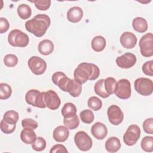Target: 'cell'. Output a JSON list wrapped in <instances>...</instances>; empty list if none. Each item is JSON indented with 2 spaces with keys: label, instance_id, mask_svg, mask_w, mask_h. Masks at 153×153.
<instances>
[{
  "label": "cell",
  "instance_id": "6da1fadb",
  "mask_svg": "<svg viewBox=\"0 0 153 153\" xmlns=\"http://www.w3.org/2000/svg\"><path fill=\"white\" fill-rule=\"evenodd\" d=\"M99 75L100 69L97 65L86 62L79 64L74 72V80L81 84H84L88 80H95Z\"/></svg>",
  "mask_w": 153,
  "mask_h": 153
},
{
  "label": "cell",
  "instance_id": "7a4b0ae2",
  "mask_svg": "<svg viewBox=\"0 0 153 153\" xmlns=\"http://www.w3.org/2000/svg\"><path fill=\"white\" fill-rule=\"evenodd\" d=\"M51 23L50 18L45 14H39L25 23L27 31L36 37L42 36L46 32Z\"/></svg>",
  "mask_w": 153,
  "mask_h": 153
},
{
  "label": "cell",
  "instance_id": "3957f363",
  "mask_svg": "<svg viewBox=\"0 0 153 153\" xmlns=\"http://www.w3.org/2000/svg\"><path fill=\"white\" fill-rule=\"evenodd\" d=\"M8 42L13 47H25L29 42L28 35L19 29L11 30L8 35Z\"/></svg>",
  "mask_w": 153,
  "mask_h": 153
},
{
  "label": "cell",
  "instance_id": "277c9868",
  "mask_svg": "<svg viewBox=\"0 0 153 153\" xmlns=\"http://www.w3.org/2000/svg\"><path fill=\"white\" fill-rule=\"evenodd\" d=\"M135 90L142 96H148L152 93L153 83L151 79L147 78H139L134 83Z\"/></svg>",
  "mask_w": 153,
  "mask_h": 153
},
{
  "label": "cell",
  "instance_id": "5b68a950",
  "mask_svg": "<svg viewBox=\"0 0 153 153\" xmlns=\"http://www.w3.org/2000/svg\"><path fill=\"white\" fill-rule=\"evenodd\" d=\"M141 54L145 57H150L153 55V35L149 32L142 36L139 42Z\"/></svg>",
  "mask_w": 153,
  "mask_h": 153
},
{
  "label": "cell",
  "instance_id": "8992f818",
  "mask_svg": "<svg viewBox=\"0 0 153 153\" xmlns=\"http://www.w3.org/2000/svg\"><path fill=\"white\" fill-rule=\"evenodd\" d=\"M74 142L77 148L82 151H89L93 145L90 136L84 131H78L74 136Z\"/></svg>",
  "mask_w": 153,
  "mask_h": 153
},
{
  "label": "cell",
  "instance_id": "52a82bcc",
  "mask_svg": "<svg viewBox=\"0 0 153 153\" xmlns=\"http://www.w3.org/2000/svg\"><path fill=\"white\" fill-rule=\"evenodd\" d=\"M114 93L121 99H127L131 96V84L127 79H121L117 82Z\"/></svg>",
  "mask_w": 153,
  "mask_h": 153
},
{
  "label": "cell",
  "instance_id": "ba28073f",
  "mask_svg": "<svg viewBox=\"0 0 153 153\" xmlns=\"http://www.w3.org/2000/svg\"><path fill=\"white\" fill-rule=\"evenodd\" d=\"M140 136V129L136 124L130 125L123 136V141L128 146L134 145Z\"/></svg>",
  "mask_w": 153,
  "mask_h": 153
},
{
  "label": "cell",
  "instance_id": "9c48e42d",
  "mask_svg": "<svg viewBox=\"0 0 153 153\" xmlns=\"http://www.w3.org/2000/svg\"><path fill=\"white\" fill-rule=\"evenodd\" d=\"M27 65L32 72L36 75L43 74L47 69L45 61L38 56L31 57L28 60Z\"/></svg>",
  "mask_w": 153,
  "mask_h": 153
},
{
  "label": "cell",
  "instance_id": "30bf717a",
  "mask_svg": "<svg viewBox=\"0 0 153 153\" xmlns=\"http://www.w3.org/2000/svg\"><path fill=\"white\" fill-rule=\"evenodd\" d=\"M109 121L114 126H118L124 119V114L121 108L115 105H111L107 110Z\"/></svg>",
  "mask_w": 153,
  "mask_h": 153
},
{
  "label": "cell",
  "instance_id": "8fae6325",
  "mask_svg": "<svg viewBox=\"0 0 153 153\" xmlns=\"http://www.w3.org/2000/svg\"><path fill=\"white\" fill-rule=\"evenodd\" d=\"M136 56L131 53H126L116 59L117 66L122 69H129L136 63Z\"/></svg>",
  "mask_w": 153,
  "mask_h": 153
},
{
  "label": "cell",
  "instance_id": "7c38bea8",
  "mask_svg": "<svg viewBox=\"0 0 153 153\" xmlns=\"http://www.w3.org/2000/svg\"><path fill=\"white\" fill-rule=\"evenodd\" d=\"M44 100L47 107L51 110H56L60 105L61 101L58 94L52 90L45 92Z\"/></svg>",
  "mask_w": 153,
  "mask_h": 153
},
{
  "label": "cell",
  "instance_id": "4fadbf2b",
  "mask_svg": "<svg viewBox=\"0 0 153 153\" xmlns=\"http://www.w3.org/2000/svg\"><path fill=\"white\" fill-rule=\"evenodd\" d=\"M136 35L130 32H125L120 36V43L122 46L127 49L134 48L137 43Z\"/></svg>",
  "mask_w": 153,
  "mask_h": 153
},
{
  "label": "cell",
  "instance_id": "5bb4252c",
  "mask_svg": "<svg viewBox=\"0 0 153 153\" xmlns=\"http://www.w3.org/2000/svg\"><path fill=\"white\" fill-rule=\"evenodd\" d=\"M91 133L96 139L98 140H103L107 136L108 129L103 123L97 122L92 126Z\"/></svg>",
  "mask_w": 153,
  "mask_h": 153
},
{
  "label": "cell",
  "instance_id": "9a60e30c",
  "mask_svg": "<svg viewBox=\"0 0 153 153\" xmlns=\"http://www.w3.org/2000/svg\"><path fill=\"white\" fill-rule=\"evenodd\" d=\"M51 79L55 85H57L62 91L65 92L66 87L70 78L67 77L65 73L60 71L56 72L52 75Z\"/></svg>",
  "mask_w": 153,
  "mask_h": 153
},
{
  "label": "cell",
  "instance_id": "2e32d148",
  "mask_svg": "<svg viewBox=\"0 0 153 153\" xmlns=\"http://www.w3.org/2000/svg\"><path fill=\"white\" fill-rule=\"evenodd\" d=\"M53 135V139L56 142H63L68 139L69 136V131L66 126H59L55 128Z\"/></svg>",
  "mask_w": 153,
  "mask_h": 153
},
{
  "label": "cell",
  "instance_id": "e0dca14e",
  "mask_svg": "<svg viewBox=\"0 0 153 153\" xmlns=\"http://www.w3.org/2000/svg\"><path fill=\"white\" fill-rule=\"evenodd\" d=\"M83 17V11L79 7H73L67 12V19L70 22L75 23L79 22Z\"/></svg>",
  "mask_w": 153,
  "mask_h": 153
},
{
  "label": "cell",
  "instance_id": "ac0fdd59",
  "mask_svg": "<svg viewBox=\"0 0 153 153\" xmlns=\"http://www.w3.org/2000/svg\"><path fill=\"white\" fill-rule=\"evenodd\" d=\"M82 84L76 82L74 79H69L66 87L65 92H68L70 95L74 97H78L81 93Z\"/></svg>",
  "mask_w": 153,
  "mask_h": 153
},
{
  "label": "cell",
  "instance_id": "d6986e66",
  "mask_svg": "<svg viewBox=\"0 0 153 153\" xmlns=\"http://www.w3.org/2000/svg\"><path fill=\"white\" fill-rule=\"evenodd\" d=\"M20 139L26 144H32L36 139V134L33 129L23 128L20 133Z\"/></svg>",
  "mask_w": 153,
  "mask_h": 153
},
{
  "label": "cell",
  "instance_id": "ffe728a7",
  "mask_svg": "<svg viewBox=\"0 0 153 153\" xmlns=\"http://www.w3.org/2000/svg\"><path fill=\"white\" fill-rule=\"evenodd\" d=\"M54 44L51 40L44 39L38 44V51L42 55L47 56L53 53Z\"/></svg>",
  "mask_w": 153,
  "mask_h": 153
},
{
  "label": "cell",
  "instance_id": "44dd1931",
  "mask_svg": "<svg viewBox=\"0 0 153 153\" xmlns=\"http://www.w3.org/2000/svg\"><path fill=\"white\" fill-rule=\"evenodd\" d=\"M121 148V143L120 139L117 137H111L106 140L105 143V149L110 153L117 152Z\"/></svg>",
  "mask_w": 153,
  "mask_h": 153
},
{
  "label": "cell",
  "instance_id": "7402d4cb",
  "mask_svg": "<svg viewBox=\"0 0 153 153\" xmlns=\"http://www.w3.org/2000/svg\"><path fill=\"white\" fill-rule=\"evenodd\" d=\"M132 27L136 32L143 33L148 29V23L144 18L137 17L132 21Z\"/></svg>",
  "mask_w": 153,
  "mask_h": 153
},
{
  "label": "cell",
  "instance_id": "603a6c76",
  "mask_svg": "<svg viewBox=\"0 0 153 153\" xmlns=\"http://www.w3.org/2000/svg\"><path fill=\"white\" fill-rule=\"evenodd\" d=\"M106 47L105 38L100 35L94 37L91 41V48L96 52L103 51Z\"/></svg>",
  "mask_w": 153,
  "mask_h": 153
},
{
  "label": "cell",
  "instance_id": "cb8c5ba5",
  "mask_svg": "<svg viewBox=\"0 0 153 153\" xmlns=\"http://www.w3.org/2000/svg\"><path fill=\"white\" fill-rule=\"evenodd\" d=\"M76 111L77 110L75 105L71 102H68L63 105L61 113L63 117L69 118L76 115Z\"/></svg>",
  "mask_w": 153,
  "mask_h": 153
},
{
  "label": "cell",
  "instance_id": "d4e9b609",
  "mask_svg": "<svg viewBox=\"0 0 153 153\" xmlns=\"http://www.w3.org/2000/svg\"><path fill=\"white\" fill-rule=\"evenodd\" d=\"M17 11L19 16L23 20L29 19L32 14V10L30 7L25 4L19 5L17 7Z\"/></svg>",
  "mask_w": 153,
  "mask_h": 153
},
{
  "label": "cell",
  "instance_id": "484cf974",
  "mask_svg": "<svg viewBox=\"0 0 153 153\" xmlns=\"http://www.w3.org/2000/svg\"><path fill=\"white\" fill-rule=\"evenodd\" d=\"M63 124L70 130H74L76 128L79 124V119L78 116L76 114L69 118L64 117Z\"/></svg>",
  "mask_w": 153,
  "mask_h": 153
},
{
  "label": "cell",
  "instance_id": "4316f807",
  "mask_svg": "<svg viewBox=\"0 0 153 153\" xmlns=\"http://www.w3.org/2000/svg\"><path fill=\"white\" fill-rule=\"evenodd\" d=\"M94 90L96 94L102 98H107L109 96V95L106 93L104 87V79H99L96 82Z\"/></svg>",
  "mask_w": 153,
  "mask_h": 153
},
{
  "label": "cell",
  "instance_id": "83f0119b",
  "mask_svg": "<svg viewBox=\"0 0 153 153\" xmlns=\"http://www.w3.org/2000/svg\"><path fill=\"white\" fill-rule=\"evenodd\" d=\"M117 81L113 77H108L104 79V87L106 93L110 96L114 93Z\"/></svg>",
  "mask_w": 153,
  "mask_h": 153
},
{
  "label": "cell",
  "instance_id": "f1b7e54d",
  "mask_svg": "<svg viewBox=\"0 0 153 153\" xmlns=\"http://www.w3.org/2000/svg\"><path fill=\"white\" fill-rule=\"evenodd\" d=\"M19 114L14 110H10L5 112L3 116V120L11 124H16L19 120Z\"/></svg>",
  "mask_w": 153,
  "mask_h": 153
},
{
  "label": "cell",
  "instance_id": "f546056e",
  "mask_svg": "<svg viewBox=\"0 0 153 153\" xmlns=\"http://www.w3.org/2000/svg\"><path fill=\"white\" fill-rule=\"evenodd\" d=\"M40 91L37 90L31 89L27 91L25 95V100L27 104L33 106H35V101Z\"/></svg>",
  "mask_w": 153,
  "mask_h": 153
},
{
  "label": "cell",
  "instance_id": "4dcf8cb0",
  "mask_svg": "<svg viewBox=\"0 0 153 153\" xmlns=\"http://www.w3.org/2000/svg\"><path fill=\"white\" fill-rule=\"evenodd\" d=\"M142 149L148 152L153 151V137L152 136H145L141 140Z\"/></svg>",
  "mask_w": 153,
  "mask_h": 153
},
{
  "label": "cell",
  "instance_id": "1f68e13d",
  "mask_svg": "<svg viewBox=\"0 0 153 153\" xmlns=\"http://www.w3.org/2000/svg\"><path fill=\"white\" fill-rule=\"evenodd\" d=\"M12 89L11 87L6 83L0 84V99L6 100L8 99L11 95Z\"/></svg>",
  "mask_w": 153,
  "mask_h": 153
},
{
  "label": "cell",
  "instance_id": "d6a6232c",
  "mask_svg": "<svg viewBox=\"0 0 153 153\" xmlns=\"http://www.w3.org/2000/svg\"><path fill=\"white\" fill-rule=\"evenodd\" d=\"M81 121L85 124H91L94 119L93 112L90 109H84L79 114Z\"/></svg>",
  "mask_w": 153,
  "mask_h": 153
},
{
  "label": "cell",
  "instance_id": "836d02e7",
  "mask_svg": "<svg viewBox=\"0 0 153 153\" xmlns=\"http://www.w3.org/2000/svg\"><path fill=\"white\" fill-rule=\"evenodd\" d=\"M87 105L91 109L97 111L101 109L102 106V102L97 97L92 96L88 99L87 101Z\"/></svg>",
  "mask_w": 153,
  "mask_h": 153
},
{
  "label": "cell",
  "instance_id": "e575fe53",
  "mask_svg": "<svg viewBox=\"0 0 153 153\" xmlns=\"http://www.w3.org/2000/svg\"><path fill=\"white\" fill-rule=\"evenodd\" d=\"M4 62L7 67H14L18 63V57L13 54H7L4 58Z\"/></svg>",
  "mask_w": 153,
  "mask_h": 153
},
{
  "label": "cell",
  "instance_id": "d590c367",
  "mask_svg": "<svg viewBox=\"0 0 153 153\" xmlns=\"http://www.w3.org/2000/svg\"><path fill=\"white\" fill-rule=\"evenodd\" d=\"M46 147V141L42 137H36V140L32 144V148L36 151H42Z\"/></svg>",
  "mask_w": 153,
  "mask_h": 153
},
{
  "label": "cell",
  "instance_id": "8d00e7d4",
  "mask_svg": "<svg viewBox=\"0 0 153 153\" xmlns=\"http://www.w3.org/2000/svg\"><path fill=\"white\" fill-rule=\"evenodd\" d=\"M16 124H11L6 121L3 119L1 121V130L5 134H10L14 131L16 129Z\"/></svg>",
  "mask_w": 153,
  "mask_h": 153
},
{
  "label": "cell",
  "instance_id": "74e56055",
  "mask_svg": "<svg viewBox=\"0 0 153 153\" xmlns=\"http://www.w3.org/2000/svg\"><path fill=\"white\" fill-rule=\"evenodd\" d=\"M32 2L34 3L37 9L42 11H45L50 7L51 1L50 0H43V1L35 0V1H33Z\"/></svg>",
  "mask_w": 153,
  "mask_h": 153
},
{
  "label": "cell",
  "instance_id": "f35d334b",
  "mask_svg": "<svg viewBox=\"0 0 153 153\" xmlns=\"http://www.w3.org/2000/svg\"><path fill=\"white\" fill-rule=\"evenodd\" d=\"M22 126L23 128H29L34 130L38 127V124L32 118H25L22 121Z\"/></svg>",
  "mask_w": 153,
  "mask_h": 153
},
{
  "label": "cell",
  "instance_id": "ab89813d",
  "mask_svg": "<svg viewBox=\"0 0 153 153\" xmlns=\"http://www.w3.org/2000/svg\"><path fill=\"white\" fill-rule=\"evenodd\" d=\"M143 128L145 133L153 134V118H149L146 119L143 123Z\"/></svg>",
  "mask_w": 153,
  "mask_h": 153
},
{
  "label": "cell",
  "instance_id": "60d3db41",
  "mask_svg": "<svg viewBox=\"0 0 153 153\" xmlns=\"http://www.w3.org/2000/svg\"><path fill=\"white\" fill-rule=\"evenodd\" d=\"M153 61L149 60L145 62L142 66L143 72L148 76H152L153 75Z\"/></svg>",
  "mask_w": 153,
  "mask_h": 153
},
{
  "label": "cell",
  "instance_id": "b9f144b4",
  "mask_svg": "<svg viewBox=\"0 0 153 153\" xmlns=\"http://www.w3.org/2000/svg\"><path fill=\"white\" fill-rule=\"evenodd\" d=\"M44 95H45V92L39 93V94L36 97L35 106L39 108H45L47 107V105L44 100Z\"/></svg>",
  "mask_w": 153,
  "mask_h": 153
},
{
  "label": "cell",
  "instance_id": "7bdbcfd3",
  "mask_svg": "<svg viewBox=\"0 0 153 153\" xmlns=\"http://www.w3.org/2000/svg\"><path fill=\"white\" fill-rule=\"evenodd\" d=\"M10 27V24L7 19L4 17L0 18V33L6 32Z\"/></svg>",
  "mask_w": 153,
  "mask_h": 153
},
{
  "label": "cell",
  "instance_id": "ee69618b",
  "mask_svg": "<svg viewBox=\"0 0 153 153\" xmlns=\"http://www.w3.org/2000/svg\"><path fill=\"white\" fill-rule=\"evenodd\" d=\"M68 151L66 149V147L61 144H57L54 145L50 149V153H55V152H64L67 153Z\"/></svg>",
  "mask_w": 153,
  "mask_h": 153
}]
</instances>
